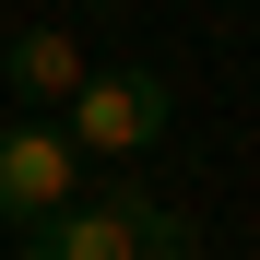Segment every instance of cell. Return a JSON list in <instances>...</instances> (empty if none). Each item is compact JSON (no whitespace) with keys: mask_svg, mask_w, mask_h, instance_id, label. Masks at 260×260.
Instances as JSON below:
<instances>
[{"mask_svg":"<svg viewBox=\"0 0 260 260\" xmlns=\"http://www.w3.org/2000/svg\"><path fill=\"white\" fill-rule=\"evenodd\" d=\"M166 118H178V83H166V71H83L71 95H59L71 154H95V166L154 154V142H166Z\"/></svg>","mask_w":260,"mask_h":260,"instance_id":"obj_1","label":"cell"},{"mask_svg":"<svg viewBox=\"0 0 260 260\" xmlns=\"http://www.w3.org/2000/svg\"><path fill=\"white\" fill-rule=\"evenodd\" d=\"M0 71H12V95H24V107H59L71 83H83V48H71L59 24H24V36H12V59H0Z\"/></svg>","mask_w":260,"mask_h":260,"instance_id":"obj_4","label":"cell"},{"mask_svg":"<svg viewBox=\"0 0 260 260\" xmlns=\"http://www.w3.org/2000/svg\"><path fill=\"white\" fill-rule=\"evenodd\" d=\"M59 201H83V154H71V130H48V118H12L0 130V225H48Z\"/></svg>","mask_w":260,"mask_h":260,"instance_id":"obj_3","label":"cell"},{"mask_svg":"<svg viewBox=\"0 0 260 260\" xmlns=\"http://www.w3.org/2000/svg\"><path fill=\"white\" fill-rule=\"evenodd\" d=\"M59 12H107V0H59Z\"/></svg>","mask_w":260,"mask_h":260,"instance_id":"obj_6","label":"cell"},{"mask_svg":"<svg viewBox=\"0 0 260 260\" xmlns=\"http://www.w3.org/2000/svg\"><path fill=\"white\" fill-rule=\"evenodd\" d=\"M166 225H178V201H154V189H95V201H59L48 225H24L12 260H142Z\"/></svg>","mask_w":260,"mask_h":260,"instance_id":"obj_2","label":"cell"},{"mask_svg":"<svg viewBox=\"0 0 260 260\" xmlns=\"http://www.w3.org/2000/svg\"><path fill=\"white\" fill-rule=\"evenodd\" d=\"M142 260H201V237H189V213H178V225H166V237H154Z\"/></svg>","mask_w":260,"mask_h":260,"instance_id":"obj_5","label":"cell"}]
</instances>
